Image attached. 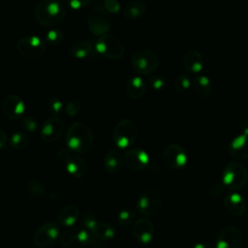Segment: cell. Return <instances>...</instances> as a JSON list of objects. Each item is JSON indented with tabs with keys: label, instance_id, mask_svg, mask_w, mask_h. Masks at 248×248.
Masks as SVG:
<instances>
[{
	"label": "cell",
	"instance_id": "obj_25",
	"mask_svg": "<svg viewBox=\"0 0 248 248\" xmlns=\"http://www.w3.org/2000/svg\"><path fill=\"white\" fill-rule=\"evenodd\" d=\"M95 50V45L90 41H79L72 46L70 48V56L75 59H85L93 55Z\"/></svg>",
	"mask_w": 248,
	"mask_h": 248
},
{
	"label": "cell",
	"instance_id": "obj_32",
	"mask_svg": "<svg viewBox=\"0 0 248 248\" xmlns=\"http://www.w3.org/2000/svg\"><path fill=\"white\" fill-rule=\"evenodd\" d=\"M99 223L100 221L96 218V216L90 212H87L86 214H84L81 219V226L84 229H86L89 232V233L92 232L97 228Z\"/></svg>",
	"mask_w": 248,
	"mask_h": 248
},
{
	"label": "cell",
	"instance_id": "obj_1",
	"mask_svg": "<svg viewBox=\"0 0 248 248\" xmlns=\"http://www.w3.org/2000/svg\"><path fill=\"white\" fill-rule=\"evenodd\" d=\"M36 21L44 27L55 28L66 16V9L60 0H41L34 9Z\"/></svg>",
	"mask_w": 248,
	"mask_h": 248
},
{
	"label": "cell",
	"instance_id": "obj_7",
	"mask_svg": "<svg viewBox=\"0 0 248 248\" xmlns=\"http://www.w3.org/2000/svg\"><path fill=\"white\" fill-rule=\"evenodd\" d=\"M162 206V196L156 189H148L141 193L137 201V210L145 217H150L159 212Z\"/></svg>",
	"mask_w": 248,
	"mask_h": 248
},
{
	"label": "cell",
	"instance_id": "obj_35",
	"mask_svg": "<svg viewBox=\"0 0 248 248\" xmlns=\"http://www.w3.org/2000/svg\"><path fill=\"white\" fill-rule=\"evenodd\" d=\"M65 109L69 116H76L81 109V102L78 99H73L66 105Z\"/></svg>",
	"mask_w": 248,
	"mask_h": 248
},
{
	"label": "cell",
	"instance_id": "obj_22",
	"mask_svg": "<svg viewBox=\"0 0 248 248\" xmlns=\"http://www.w3.org/2000/svg\"><path fill=\"white\" fill-rule=\"evenodd\" d=\"M115 234L114 228L108 223H99L97 228L90 232V243L94 244L96 242L95 246H98V243H105L113 238Z\"/></svg>",
	"mask_w": 248,
	"mask_h": 248
},
{
	"label": "cell",
	"instance_id": "obj_30",
	"mask_svg": "<svg viewBox=\"0 0 248 248\" xmlns=\"http://www.w3.org/2000/svg\"><path fill=\"white\" fill-rule=\"evenodd\" d=\"M63 40L64 33L58 28H51L46 34V42L52 46L60 45L63 42Z\"/></svg>",
	"mask_w": 248,
	"mask_h": 248
},
{
	"label": "cell",
	"instance_id": "obj_12",
	"mask_svg": "<svg viewBox=\"0 0 248 248\" xmlns=\"http://www.w3.org/2000/svg\"><path fill=\"white\" fill-rule=\"evenodd\" d=\"M88 29L96 36L108 34L111 27V19L108 13L103 8L93 9L88 16Z\"/></svg>",
	"mask_w": 248,
	"mask_h": 248
},
{
	"label": "cell",
	"instance_id": "obj_8",
	"mask_svg": "<svg viewBox=\"0 0 248 248\" xmlns=\"http://www.w3.org/2000/svg\"><path fill=\"white\" fill-rule=\"evenodd\" d=\"M60 228L54 221L41 225L33 234V243L38 248H49L59 238Z\"/></svg>",
	"mask_w": 248,
	"mask_h": 248
},
{
	"label": "cell",
	"instance_id": "obj_23",
	"mask_svg": "<svg viewBox=\"0 0 248 248\" xmlns=\"http://www.w3.org/2000/svg\"><path fill=\"white\" fill-rule=\"evenodd\" d=\"M79 215L80 211L77 206L67 205L58 212L57 220L61 226L71 228L77 224L78 220L79 219Z\"/></svg>",
	"mask_w": 248,
	"mask_h": 248
},
{
	"label": "cell",
	"instance_id": "obj_20",
	"mask_svg": "<svg viewBox=\"0 0 248 248\" xmlns=\"http://www.w3.org/2000/svg\"><path fill=\"white\" fill-rule=\"evenodd\" d=\"M230 155L236 160H245L248 158V136L241 134L236 136L229 144Z\"/></svg>",
	"mask_w": 248,
	"mask_h": 248
},
{
	"label": "cell",
	"instance_id": "obj_6",
	"mask_svg": "<svg viewBox=\"0 0 248 248\" xmlns=\"http://www.w3.org/2000/svg\"><path fill=\"white\" fill-rule=\"evenodd\" d=\"M95 50L108 59H120L125 52L122 42L117 37L110 34L98 37L95 43Z\"/></svg>",
	"mask_w": 248,
	"mask_h": 248
},
{
	"label": "cell",
	"instance_id": "obj_36",
	"mask_svg": "<svg viewBox=\"0 0 248 248\" xmlns=\"http://www.w3.org/2000/svg\"><path fill=\"white\" fill-rule=\"evenodd\" d=\"M149 85L154 89V90H163L166 87V79L160 76V75H153L149 78L148 79Z\"/></svg>",
	"mask_w": 248,
	"mask_h": 248
},
{
	"label": "cell",
	"instance_id": "obj_43",
	"mask_svg": "<svg viewBox=\"0 0 248 248\" xmlns=\"http://www.w3.org/2000/svg\"><path fill=\"white\" fill-rule=\"evenodd\" d=\"M193 248H213L212 245L204 242H199L193 246Z\"/></svg>",
	"mask_w": 248,
	"mask_h": 248
},
{
	"label": "cell",
	"instance_id": "obj_41",
	"mask_svg": "<svg viewBox=\"0 0 248 248\" xmlns=\"http://www.w3.org/2000/svg\"><path fill=\"white\" fill-rule=\"evenodd\" d=\"M7 141H8V137L6 132L2 128H0V149L6 145Z\"/></svg>",
	"mask_w": 248,
	"mask_h": 248
},
{
	"label": "cell",
	"instance_id": "obj_4",
	"mask_svg": "<svg viewBox=\"0 0 248 248\" xmlns=\"http://www.w3.org/2000/svg\"><path fill=\"white\" fill-rule=\"evenodd\" d=\"M223 184L230 190L236 191L243 188L248 180V171L239 162H231L226 165L222 174Z\"/></svg>",
	"mask_w": 248,
	"mask_h": 248
},
{
	"label": "cell",
	"instance_id": "obj_2",
	"mask_svg": "<svg viewBox=\"0 0 248 248\" xmlns=\"http://www.w3.org/2000/svg\"><path fill=\"white\" fill-rule=\"evenodd\" d=\"M65 142L70 151L82 154L89 151L93 145V133L91 128L81 121L73 123L66 132Z\"/></svg>",
	"mask_w": 248,
	"mask_h": 248
},
{
	"label": "cell",
	"instance_id": "obj_10",
	"mask_svg": "<svg viewBox=\"0 0 248 248\" xmlns=\"http://www.w3.org/2000/svg\"><path fill=\"white\" fill-rule=\"evenodd\" d=\"M17 51L26 59L36 60L43 56L45 52V42L38 36L22 37L16 45Z\"/></svg>",
	"mask_w": 248,
	"mask_h": 248
},
{
	"label": "cell",
	"instance_id": "obj_21",
	"mask_svg": "<svg viewBox=\"0 0 248 248\" xmlns=\"http://www.w3.org/2000/svg\"><path fill=\"white\" fill-rule=\"evenodd\" d=\"M224 205L226 210L233 216H241L246 211V202L236 192L230 193L225 197Z\"/></svg>",
	"mask_w": 248,
	"mask_h": 248
},
{
	"label": "cell",
	"instance_id": "obj_16",
	"mask_svg": "<svg viewBox=\"0 0 248 248\" xmlns=\"http://www.w3.org/2000/svg\"><path fill=\"white\" fill-rule=\"evenodd\" d=\"M2 111L8 119L17 120L23 115L25 111V104L19 96L16 94H10L3 100Z\"/></svg>",
	"mask_w": 248,
	"mask_h": 248
},
{
	"label": "cell",
	"instance_id": "obj_3",
	"mask_svg": "<svg viewBox=\"0 0 248 248\" xmlns=\"http://www.w3.org/2000/svg\"><path fill=\"white\" fill-rule=\"evenodd\" d=\"M139 136L138 124L130 118L120 120L113 129L112 141L121 149H125L134 144Z\"/></svg>",
	"mask_w": 248,
	"mask_h": 248
},
{
	"label": "cell",
	"instance_id": "obj_24",
	"mask_svg": "<svg viewBox=\"0 0 248 248\" xmlns=\"http://www.w3.org/2000/svg\"><path fill=\"white\" fill-rule=\"evenodd\" d=\"M145 91H146L145 81L140 76L131 78L126 83V92L130 99L138 100L144 95Z\"/></svg>",
	"mask_w": 248,
	"mask_h": 248
},
{
	"label": "cell",
	"instance_id": "obj_38",
	"mask_svg": "<svg viewBox=\"0 0 248 248\" xmlns=\"http://www.w3.org/2000/svg\"><path fill=\"white\" fill-rule=\"evenodd\" d=\"M104 7L108 14H116L120 10V4L117 0H105Z\"/></svg>",
	"mask_w": 248,
	"mask_h": 248
},
{
	"label": "cell",
	"instance_id": "obj_26",
	"mask_svg": "<svg viewBox=\"0 0 248 248\" xmlns=\"http://www.w3.org/2000/svg\"><path fill=\"white\" fill-rule=\"evenodd\" d=\"M104 167L111 174L118 173L122 169L121 154L115 149L108 150L104 157Z\"/></svg>",
	"mask_w": 248,
	"mask_h": 248
},
{
	"label": "cell",
	"instance_id": "obj_33",
	"mask_svg": "<svg viewBox=\"0 0 248 248\" xmlns=\"http://www.w3.org/2000/svg\"><path fill=\"white\" fill-rule=\"evenodd\" d=\"M136 217V212L132 209H123L118 213L117 216V222L122 227L128 226L133 223L134 219Z\"/></svg>",
	"mask_w": 248,
	"mask_h": 248
},
{
	"label": "cell",
	"instance_id": "obj_9",
	"mask_svg": "<svg viewBox=\"0 0 248 248\" xmlns=\"http://www.w3.org/2000/svg\"><path fill=\"white\" fill-rule=\"evenodd\" d=\"M58 158L63 163L66 170L76 178H82L87 172L85 161L79 154L74 153L67 148H61L57 152Z\"/></svg>",
	"mask_w": 248,
	"mask_h": 248
},
{
	"label": "cell",
	"instance_id": "obj_29",
	"mask_svg": "<svg viewBox=\"0 0 248 248\" xmlns=\"http://www.w3.org/2000/svg\"><path fill=\"white\" fill-rule=\"evenodd\" d=\"M10 145L16 150H22L26 148L30 142L29 136L23 132H16L14 133L9 140Z\"/></svg>",
	"mask_w": 248,
	"mask_h": 248
},
{
	"label": "cell",
	"instance_id": "obj_13",
	"mask_svg": "<svg viewBox=\"0 0 248 248\" xmlns=\"http://www.w3.org/2000/svg\"><path fill=\"white\" fill-rule=\"evenodd\" d=\"M163 160L169 168L179 170L186 166L188 157L185 149L181 145L177 143H171L164 148Z\"/></svg>",
	"mask_w": 248,
	"mask_h": 248
},
{
	"label": "cell",
	"instance_id": "obj_15",
	"mask_svg": "<svg viewBox=\"0 0 248 248\" xmlns=\"http://www.w3.org/2000/svg\"><path fill=\"white\" fill-rule=\"evenodd\" d=\"M64 131V122L56 115L46 118L41 128V138L46 143L57 140Z\"/></svg>",
	"mask_w": 248,
	"mask_h": 248
},
{
	"label": "cell",
	"instance_id": "obj_39",
	"mask_svg": "<svg viewBox=\"0 0 248 248\" xmlns=\"http://www.w3.org/2000/svg\"><path fill=\"white\" fill-rule=\"evenodd\" d=\"M63 103L60 99L58 98H52L49 102V110L51 111V113L53 115H56L58 113L61 112L62 108H63Z\"/></svg>",
	"mask_w": 248,
	"mask_h": 248
},
{
	"label": "cell",
	"instance_id": "obj_31",
	"mask_svg": "<svg viewBox=\"0 0 248 248\" xmlns=\"http://www.w3.org/2000/svg\"><path fill=\"white\" fill-rule=\"evenodd\" d=\"M27 189L34 198H42L45 195V186L38 179H31L27 183Z\"/></svg>",
	"mask_w": 248,
	"mask_h": 248
},
{
	"label": "cell",
	"instance_id": "obj_34",
	"mask_svg": "<svg viewBox=\"0 0 248 248\" xmlns=\"http://www.w3.org/2000/svg\"><path fill=\"white\" fill-rule=\"evenodd\" d=\"M191 87V80L186 74H180L174 81V89L177 92H184Z\"/></svg>",
	"mask_w": 248,
	"mask_h": 248
},
{
	"label": "cell",
	"instance_id": "obj_17",
	"mask_svg": "<svg viewBox=\"0 0 248 248\" xmlns=\"http://www.w3.org/2000/svg\"><path fill=\"white\" fill-rule=\"evenodd\" d=\"M132 232L135 239L138 242L141 244H147L153 239L155 228L150 219L147 217H141L135 221L133 224Z\"/></svg>",
	"mask_w": 248,
	"mask_h": 248
},
{
	"label": "cell",
	"instance_id": "obj_11",
	"mask_svg": "<svg viewBox=\"0 0 248 248\" xmlns=\"http://www.w3.org/2000/svg\"><path fill=\"white\" fill-rule=\"evenodd\" d=\"M60 240L64 248H83L90 241V233L82 226H74L62 233Z\"/></svg>",
	"mask_w": 248,
	"mask_h": 248
},
{
	"label": "cell",
	"instance_id": "obj_5",
	"mask_svg": "<svg viewBox=\"0 0 248 248\" xmlns=\"http://www.w3.org/2000/svg\"><path fill=\"white\" fill-rule=\"evenodd\" d=\"M160 63L158 54L151 49H140L131 59L133 70L139 75H150L155 72Z\"/></svg>",
	"mask_w": 248,
	"mask_h": 248
},
{
	"label": "cell",
	"instance_id": "obj_37",
	"mask_svg": "<svg viewBox=\"0 0 248 248\" xmlns=\"http://www.w3.org/2000/svg\"><path fill=\"white\" fill-rule=\"evenodd\" d=\"M20 124H21L22 128L27 132H35L38 128L37 122L31 116H25V117L21 118Z\"/></svg>",
	"mask_w": 248,
	"mask_h": 248
},
{
	"label": "cell",
	"instance_id": "obj_42",
	"mask_svg": "<svg viewBox=\"0 0 248 248\" xmlns=\"http://www.w3.org/2000/svg\"><path fill=\"white\" fill-rule=\"evenodd\" d=\"M241 129H242V132L243 134L247 135L248 136V118L244 119L241 123Z\"/></svg>",
	"mask_w": 248,
	"mask_h": 248
},
{
	"label": "cell",
	"instance_id": "obj_19",
	"mask_svg": "<svg viewBox=\"0 0 248 248\" xmlns=\"http://www.w3.org/2000/svg\"><path fill=\"white\" fill-rule=\"evenodd\" d=\"M183 66L188 73L200 74L204 66V61L202 53L197 49H189L184 53Z\"/></svg>",
	"mask_w": 248,
	"mask_h": 248
},
{
	"label": "cell",
	"instance_id": "obj_28",
	"mask_svg": "<svg viewBox=\"0 0 248 248\" xmlns=\"http://www.w3.org/2000/svg\"><path fill=\"white\" fill-rule=\"evenodd\" d=\"M146 11V7L141 1H130L124 7V16L129 20H137L140 18Z\"/></svg>",
	"mask_w": 248,
	"mask_h": 248
},
{
	"label": "cell",
	"instance_id": "obj_18",
	"mask_svg": "<svg viewBox=\"0 0 248 248\" xmlns=\"http://www.w3.org/2000/svg\"><path fill=\"white\" fill-rule=\"evenodd\" d=\"M124 163L132 170H142L149 164V156L140 148H131L124 154Z\"/></svg>",
	"mask_w": 248,
	"mask_h": 248
},
{
	"label": "cell",
	"instance_id": "obj_40",
	"mask_svg": "<svg viewBox=\"0 0 248 248\" xmlns=\"http://www.w3.org/2000/svg\"><path fill=\"white\" fill-rule=\"evenodd\" d=\"M91 0H68V5L71 9L78 11L87 7L90 4Z\"/></svg>",
	"mask_w": 248,
	"mask_h": 248
},
{
	"label": "cell",
	"instance_id": "obj_14",
	"mask_svg": "<svg viewBox=\"0 0 248 248\" xmlns=\"http://www.w3.org/2000/svg\"><path fill=\"white\" fill-rule=\"evenodd\" d=\"M241 246L242 234L234 226H226L217 235L216 248H241Z\"/></svg>",
	"mask_w": 248,
	"mask_h": 248
},
{
	"label": "cell",
	"instance_id": "obj_27",
	"mask_svg": "<svg viewBox=\"0 0 248 248\" xmlns=\"http://www.w3.org/2000/svg\"><path fill=\"white\" fill-rule=\"evenodd\" d=\"M191 88L199 97H207L211 91L210 79L204 75H198L191 81Z\"/></svg>",
	"mask_w": 248,
	"mask_h": 248
}]
</instances>
